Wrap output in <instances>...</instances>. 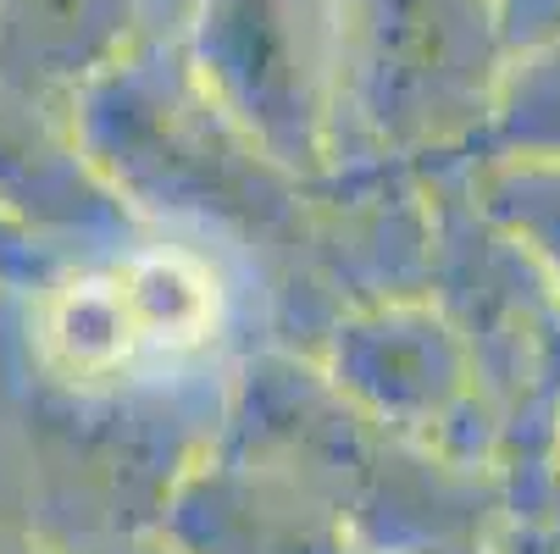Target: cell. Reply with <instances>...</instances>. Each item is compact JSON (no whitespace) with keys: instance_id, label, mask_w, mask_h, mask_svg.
<instances>
[{"instance_id":"1","label":"cell","mask_w":560,"mask_h":554,"mask_svg":"<svg viewBox=\"0 0 560 554\" xmlns=\"http://www.w3.org/2000/svg\"><path fill=\"white\" fill-rule=\"evenodd\" d=\"M516 227H527L533 233V250H538V261L560 278V162L549 167V173H533L527 184H516Z\"/></svg>"},{"instance_id":"2","label":"cell","mask_w":560,"mask_h":554,"mask_svg":"<svg viewBox=\"0 0 560 554\" xmlns=\"http://www.w3.org/2000/svg\"><path fill=\"white\" fill-rule=\"evenodd\" d=\"M527 139L560 162V56L544 67V78L533 84V101H527Z\"/></svg>"},{"instance_id":"3","label":"cell","mask_w":560,"mask_h":554,"mask_svg":"<svg viewBox=\"0 0 560 554\" xmlns=\"http://www.w3.org/2000/svg\"><path fill=\"white\" fill-rule=\"evenodd\" d=\"M516 554H560V488L544 494L516 538Z\"/></svg>"}]
</instances>
